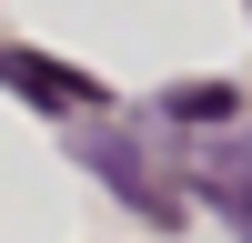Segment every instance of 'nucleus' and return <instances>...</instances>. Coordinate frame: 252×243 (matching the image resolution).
I'll return each instance as SVG.
<instances>
[{
	"instance_id": "nucleus-1",
	"label": "nucleus",
	"mask_w": 252,
	"mask_h": 243,
	"mask_svg": "<svg viewBox=\"0 0 252 243\" xmlns=\"http://www.w3.org/2000/svg\"><path fill=\"white\" fill-rule=\"evenodd\" d=\"M0 81H10V91H31V101H51V112L91 101V81H81V71H61V61H31V51H0Z\"/></svg>"
},
{
	"instance_id": "nucleus-2",
	"label": "nucleus",
	"mask_w": 252,
	"mask_h": 243,
	"mask_svg": "<svg viewBox=\"0 0 252 243\" xmlns=\"http://www.w3.org/2000/svg\"><path fill=\"white\" fill-rule=\"evenodd\" d=\"M91 172H101V182H121V193H131L152 223H172V193H161V182L141 172V152H131V142H91Z\"/></svg>"
},
{
	"instance_id": "nucleus-3",
	"label": "nucleus",
	"mask_w": 252,
	"mask_h": 243,
	"mask_svg": "<svg viewBox=\"0 0 252 243\" xmlns=\"http://www.w3.org/2000/svg\"><path fill=\"white\" fill-rule=\"evenodd\" d=\"M172 112L182 122H212V112H232V91H172Z\"/></svg>"
},
{
	"instance_id": "nucleus-4",
	"label": "nucleus",
	"mask_w": 252,
	"mask_h": 243,
	"mask_svg": "<svg viewBox=\"0 0 252 243\" xmlns=\"http://www.w3.org/2000/svg\"><path fill=\"white\" fill-rule=\"evenodd\" d=\"M222 213L242 223V243H252V182H222Z\"/></svg>"
}]
</instances>
